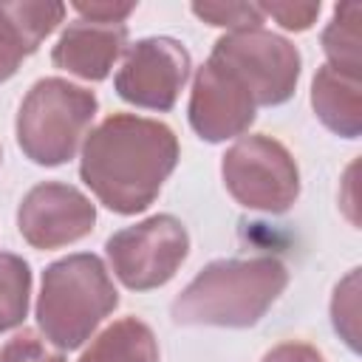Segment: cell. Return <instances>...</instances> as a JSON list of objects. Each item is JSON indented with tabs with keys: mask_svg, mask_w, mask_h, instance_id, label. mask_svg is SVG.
Segmentation results:
<instances>
[{
	"mask_svg": "<svg viewBox=\"0 0 362 362\" xmlns=\"http://www.w3.org/2000/svg\"><path fill=\"white\" fill-rule=\"evenodd\" d=\"M175 161L178 139L164 122L113 113L85 139L79 175L107 209L136 215L156 201Z\"/></svg>",
	"mask_w": 362,
	"mask_h": 362,
	"instance_id": "obj_1",
	"label": "cell"
},
{
	"mask_svg": "<svg viewBox=\"0 0 362 362\" xmlns=\"http://www.w3.org/2000/svg\"><path fill=\"white\" fill-rule=\"evenodd\" d=\"M288 272L277 257L215 260L173 300L178 325L249 328L283 294Z\"/></svg>",
	"mask_w": 362,
	"mask_h": 362,
	"instance_id": "obj_2",
	"label": "cell"
},
{
	"mask_svg": "<svg viewBox=\"0 0 362 362\" xmlns=\"http://www.w3.org/2000/svg\"><path fill=\"white\" fill-rule=\"evenodd\" d=\"M119 294L105 263L79 252L51 263L42 274L37 322L59 351L79 348L116 308Z\"/></svg>",
	"mask_w": 362,
	"mask_h": 362,
	"instance_id": "obj_3",
	"label": "cell"
},
{
	"mask_svg": "<svg viewBox=\"0 0 362 362\" xmlns=\"http://www.w3.org/2000/svg\"><path fill=\"white\" fill-rule=\"evenodd\" d=\"M96 116V96L68 79L48 76L34 82L17 110V144L42 167L74 158Z\"/></svg>",
	"mask_w": 362,
	"mask_h": 362,
	"instance_id": "obj_4",
	"label": "cell"
},
{
	"mask_svg": "<svg viewBox=\"0 0 362 362\" xmlns=\"http://www.w3.org/2000/svg\"><path fill=\"white\" fill-rule=\"evenodd\" d=\"M229 195L257 212H286L300 195V170L291 153L272 136L238 139L221 164Z\"/></svg>",
	"mask_w": 362,
	"mask_h": 362,
	"instance_id": "obj_5",
	"label": "cell"
},
{
	"mask_svg": "<svg viewBox=\"0 0 362 362\" xmlns=\"http://www.w3.org/2000/svg\"><path fill=\"white\" fill-rule=\"evenodd\" d=\"M107 257L116 277L136 291L164 286L189 252V235L173 215H153L107 238Z\"/></svg>",
	"mask_w": 362,
	"mask_h": 362,
	"instance_id": "obj_6",
	"label": "cell"
},
{
	"mask_svg": "<svg viewBox=\"0 0 362 362\" xmlns=\"http://www.w3.org/2000/svg\"><path fill=\"white\" fill-rule=\"evenodd\" d=\"M212 57L240 76L255 105L286 102L300 79V51L286 37L260 25L223 34L212 48Z\"/></svg>",
	"mask_w": 362,
	"mask_h": 362,
	"instance_id": "obj_7",
	"label": "cell"
},
{
	"mask_svg": "<svg viewBox=\"0 0 362 362\" xmlns=\"http://www.w3.org/2000/svg\"><path fill=\"white\" fill-rule=\"evenodd\" d=\"M189 76V54L170 37H147L124 51L116 90L124 102L147 110H170Z\"/></svg>",
	"mask_w": 362,
	"mask_h": 362,
	"instance_id": "obj_8",
	"label": "cell"
},
{
	"mask_svg": "<svg viewBox=\"0 0 362 362\" xmlns=\"http://www.w3.org/2000/svg\"><path fill=\"white\" fill-rule=\"evenodd\" d=\"M255 99L240 76L209 54L198 68L189 93V124L206 141H226L240 136L255 122Z\"/></svg>",
	"mask_w": 362,
	"mask_h": 362,
	"instance_id": "obj_9",
	"label": "cell"
},
{
	"mask_svg": "<svg viewBox=\"0 0 362 362\" xmlns=\"http://www.w3.org/2000/svg\"><path fill=\"white\" fill-rule=\"evenodd\" d=\"M96 223L93 204L71 184L45 181L25 192L17 229L34 249H59L85 238Z\"/></svg>",
	"mask_w": 362,
	"mask_h": 362,
	"instance_id": "obj_10",
	"label": "cell"
},
{
	"mask_svg": "<svg viewBox=\"0 0 362 362\" xmlns=\"http://www.w3.org/2000/svg\"><path fill=\"white\" fill-rule=\"evenodd\" d=\"M124 40H127L124 23L105 25V23L76 20L57 40L51 59L57 68L96 82V79H105L110 74L113 62L124 51Z\"/></svg>",
	"mask_w": 362,
	"mask_h": 362,
	"instance_id": "obj_11",
	"label": "cell"
},
{
	"mask_svg": "<svg viewBox=\"0 0 362 362\" xmlns=\"http://www.w3.org/2000/svg\"><path fill=\"white\" fill-rule=\"evenodd\" d=\"M62 3H0V82L62 23Z\"/></svg>",
	"mask_w": 362,
	"mask_h": 362,
	"instance_id": "obj_12",
	"label": "cell"
},
{
	"mask_svg": "<svg viewBox=\"0 0 362 362\" xmlns=\"http://www.w3.org/2000/svg\"><path fill=\"white\" fill-rule=\"evenodd\" d=\"M311 105L314 113L320 116V122L345 136V139H356L362 130V85L359 76H348L339 74L331 65H322L314 74L311 82Z\"/></svg>",
	"mask_w": 362,
	"mask_h": 362,
	"instance_id": "obj_13",
	"label": "cell"
},
{
	"mask_svg": "<svg viewBox=\"0 0 362 362\" xmlns=\"http://www.w3.org/2000/svg\"><path fill=\"white\" fill-rule=\"evenodd\" d=\"M79 362H158V342L150 325L136 317H124L107 325L90 348H85Z\"/></svg>",
	"mask_w": 362,
	"mask_h": 362,
	"instance_id": "obj_14",
	"label": "cell"
},
{
	"mask_svg": "<svg viewBox=\"0 0 362 362\" xmlns=\"http://www.w3.org/2000/svg\"><path fill=\"white\" fill-rule=\"evenodd\" d=\"M359 20L362 6L359 3H342L334 8V17L328 28L322 31V48L328 57V65L339 74L359 76Z\"/></svg>",
	"mask_w": 362,
	"mask_h": 362,
	"instance_id": "obj_15",
	"label": "cell"
},
{
	"mask_svg": "<svg viewBox=\"0 0 362 362\" xmlns=\"http://www.w3.org/2000/svg\"><path fill=\"white\" fill-rule=\"evenodd\" d=\"M31 291L28 263L11 252H0V331H8L25 320Z\"/></svg>",
	"mask_w": 362,
	"mask_h": 362,
	"instance_id": "obj_16",
	"label": "cell"
},
{
	"mask_svg": "<svg viewBox=\"0 0 362 362\" xmlns=\"http://www.w3.org/2000/svg\"><path fill=\"white\" fill-rule=\"evenodd\" d=\"M334 328L342 334L351 351H359V269H354L334 291L331 303Z\"/></svg>",
	"mask_w": 362,
	"mask_h": 362,
	"instance_id": "obj_17",
	"label": "cell"
},
{
	"mask_svg": "<svg viewBox=\"0 0 362 362\" xmlns=\"http://www.w3.org/2000/svg\"><path fill=\"white\" fill-rule=\"evenodd\" d=\"M192 14H198L209 25H221L229 31L257 28L266 17L257 3H192Z\"/></svg>",
	"mask_w": 362,
	"mask_h": 362,
	"instance_id": "obj_18",
	"label": "cell"
},
{
	"mask_svg": "<svg viewBox=\"0 0 362 362\" xmlns=\"http://www.w3.org/2000/svg\"><path fill=\"white\" fill-rule=\"evenodd\" d=\"M0 362H65L62 351H54L40 334L20 331L0 348Z\"/></svg>",
	"mask_w": 362,
	"mask_h": 362,
	"instance_id": "obj_19",
	"label": "cell"
},
{
	"mask_svg": "<svg viewBox=\"0 0 362 362\" xmlns=\"http://www.w3.org/2000/svg\"><path fill=\"white\" fill-rule=\"evenodd\" d=\"M260 11L274 17L288 31H305L320 14V3H263Z\"/></svg>",
	"mask_w": 362,
	"mask_h": 362,
	"instance_id": "obj_20",
	"label": "cell"
},
{
	"mask_svg": "<svg viewBox=\"0 0 362 362\" xmlns=\"http://www.w3.org/2000/svg\"><path fill=\"white\" fill-rule=\"evenodd\" d=\"M133 3H74V11L82 14L88 23H105V25H119L124 17L133 11Z\"/></svg>",
	"mask_w": 362,
	"mask_h": 362,
	"instance_id": "obj_21",
	"label": "cell"
},
{
	"mask_svg": "<svg viewBox=\"0 0 362 362\" xmlns=\"http://www.w3.org/2000/svg\"><path fill=\"white\" fill-rule=\"evenodd\" d=\"M260 362H322L320 351L305 342H283L272 348Z\"/></svg>",
	"mask_w": 362,
	"mask_h": 362,
	"instance_id": "obj_22",
	"label": "cell"
}]
</instances>
